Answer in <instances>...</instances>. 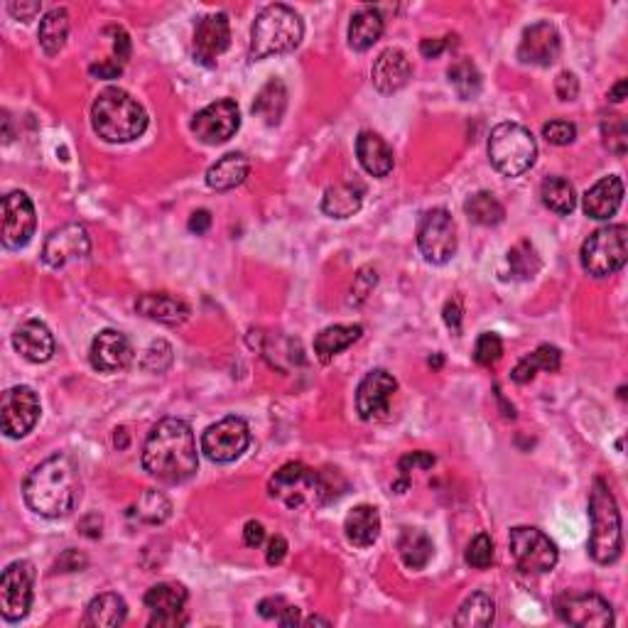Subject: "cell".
Here are the masks:
<instances>
[{
	"mask_svg": "<svg viewBox=\"0 0 628 628\" xmlns=\"http://www.w3.org/2000/svg\"><path fill=\"white\" fill-rule=\"evenodd\" d=\"M143 467L165 484H182L192 479L199 467V454L189 422L180 418L157 422L145 440Z\"/></svg>",
	"mask_w": 628,
	"mask_h": 628,
	"instance_id": "1",
	"label": "cell"
},
{
	"mask_svg": "<svg viewBox=\"0 0 628 628\" xmlns=\"http://www.w3.org/2000/svg\"><path fill=\"white\" fill-rule=\"evenodd\" d=\"M30 511L45 518H64L77 508L81 498V479L77 464L67 454H54L30 471L23 486Z\"/></svg>",
	"mask_w": 628,
	"mask_h": 628,
	"instance_id": "2",
	"label": "cell"
},
{
	"mask_svg": "<svg viewBox=\"0 0 628 628\" xmlns=\"http://www.w3.org/2000/svg\"><path fill=\"white\" fill-rule=\"evenodd\" d=\"M91 126L106 143H131L148 128L145 108L123 89H104L91 106Z\"/></svg>",
	"mask_w": 628,
	"mask_h": 628,
	"instance_id": "3",
	"label": "cell"
},
{
	"mask_svg": "<svg viewBox=\"0 0 628 628\" xmlns=\"http://www.w3.org/2000/svg\"><path fill=\"white\" fill-rule=\"evenodd\" d=\"M305 35L302 18L288 5H268L251 30V59H268L297 50Z\"/></svg>",
	"mask_w": 628,
	"mask_h": 628,
	"instance_id": "4",
	"label": "cell"
},
{
	"mask_svg": "<svg viewBox=\"0 0 628 628\" xmlns=\"http://www.w3.org/2000/svg\"><path fill=\"white\" fill-rule=\"evenodd\" d=\"M589 518H592L589 555L599 565H611L621 557L624 535H621V513L616 498L602 479L594 481L592 494H589Z\"/></svg>",
	"mask_w": 628,
	"mask_h": 628,
	"instance_id": "5",
	"label": "cell"
},
{
	"mask_svg": "<svg viewBox=\"0 0 628 628\" xmlns=\"http://www.w3.org/2000/svg\"><path fill=\"white\" fill-rule=\"evenodd\" d=\"M489 157L501 175L518 177L535 165L538 143L521 123H501L489 135Z\"/></svg>",
	"mask_w": 628,
	"mask_h": 628,
	"instance_id": "6",
	"label": "cell"
},
{
	"mask_svg": "<svg viewBox=\"0 0 628 628\" xmlns=\"http://www.w3.org/2000/svg\"><path fill=\"white\" fill-rule=\"evenodd\" d=\"M270 496L288 508L322 506L329 498V486L317 471L300 462H290L275 471L268 484Z\"/></svg>",
	"mask_w": 628,
	"mask_h": 628,
	"instance_id": "7",
	"label": "cell"
},
{
	"mask_svg": "<svg viewBox=\"0 0 628 628\" xmlns=\"http://www.w3.org/2000/svg\"><path fill=\"white\" fill-rule=\"evenodd\" d=\"M582 268L594 278H609L619 273L628 258V229L626 226H604L597 229L582 246Z\"/></svg>",
	"mask_w": 628,
	"mask_h": 628,
	"instance_id": "8",
	"label": "cell"
},
{
	"mask_svg": "<svg viewBox=\"0 0 628 628\" xmlns=\"http://www.w3.org/2000/svg\"><path fill=\"white\" fill-rule=\"evenodd\" d=\"M508 548H511V557L518 570L528 572V575H545L557 565V557H560L557 545L548 535L538 528H530V525H518L511 530Z\"/></svg>",
	"mask_w": 628,
	"mask_h": 628,
	"instance_id": "9",
	"label": "cell"
},
{
	"mask_svg": "<svg viewBox=\"0 0 628 628\" xmlns=\"http://www.w3.org/2000/svg\"><path fill=\"white\" fill-rule=\"evenodd\" d=\"M418 246L427 263L445 265L457 253V226L447 209H432L420 219Z\"/></svg>",
	"mask_w": 628,
	"mask_h": 628,
	"instance_id": "10",
	"label": "cell"
},
{
	"mask_svg": "<svg viewBox=\"0 0 628 628\" xmlns=\"http://www.w3.org/2000/svg\"><path fill=\"white\" fill-rule=\"evenodd\" d=\"M32 589H35V567L32 562L18 560L8 565L0 577V614L15 624L30 614Z\"/></svg>",
	"mask_w": 628,
	"mask_h": 628,
	"instance_id": "11",
	"label": "cell"
},
{
	"mask_svg": "<svg viewBox=\"0 0 628 628\" xmlns=\"http://www.w3.org/2000/svg\"><path fill=\"white\" fill-rule=\"evenodd\" d=\"M248 445H251V427L241 418L219 420L202 435V452L216 464L236 462Z\"/></svg>",
	"mask_w": 628,
	"mask_h": 628,
	"instance_id": "12",
	"label": "cell"
},
{
	"mask_svg": "<svg viewBox=\"0 0 628 628\" xmlns=\"http://www.w3.org/2000/svg\"><path fill=\"white\" fill-rule=\"evenodd\" d=\"M555 611L565 624L579 628H606L614 624V609L592 592H567L557 597Z\"/></svg>",
	"mask_w": 628,
	"mask_h": 628,
	"instance_id": "13",
	"label": "cell"
},
{
	"mask_svg": "<svg viewBox=\"0 0 628 628\" xmlns=\"http://www.w3.org/2000/svg\"><path fill=\"white\" fill-rule=\"evenodd\" d=\"M40 420V398L32 388L15 386L3 393V403H0V422H3V432L10 440H20Z\"/></svg>",
	"mask_w": 628,
	"mask_h": 628,
	"instance_id": "14",
	"label": "cell"
},
{
	"mask_svg": "<svg viewBox=\"0 0 628 628\" xmlns=\"http://www.w3.org/2000/svg\"><path fill=\"white\" fill-rule=\"evenodd\" d=\"M241 128V113H238L236 101L219 99L214 104L194 116L192 133L202 140L204 145H221L231 140Z\"/></svg>",
	"mask_w": 628,
	"mask_h": 628,
	"instance_id": "15",
	"label": "cell"
},
{
	"mask_svg": "<svg viewBox=\"0 0 628 628\" xmlns=\"http://www.w3.org/2000/svg\"><path fill=\"white\" fill-rule=\"evenodd\" d=\"M37 216L32 199L25 192H10L3 197V246L15 251L35 236Z\"/></svg>",
	"mask_w": 628,
	"mask_h": 628,
	"instance_id": "16",
	"label": "cell"
},
{
	"mask_svg": "<svg viewBox=\"0 0 628 628\" xmlns=\"http://www.w3.org/2000/svg\"><path fill=\"white\" fill-rule=\"evenodd\" d=\"M187 589L182 584L162 582L148 589L145 594V606L153 616H150V626L157 628H177L187 624V614H184V606H187Z\"/></svg>",
	"mask_w": 628,
	"mask_h": 628,
	"instance_id": "17",
	"label": "cell"
},
{
	"mask_svg": "<svg viewBox=\"0 0 628 628\" xmlns=\"http://www.w3.org/2000/svg\"><path fill=\"white\" fill-rule=\"evenodd\" d=\"M91 253L89 231L81 224H64L47 236L42 248V261L50 268H64L67 263L81 261Z\"/></svg>",
	"mask_w": 628,
	"mask_h": 628,
	"instance_id": "18",
	"label": "cell"
},
{
	"mask_svg": "<svg viewBox=\"0 0 628 628\" xmlns=\"http://www.w3.org/2000/svg\"><path fill=\"white\" fill-rule=\"evenodd\" d=\"M231 45V25L229 15L214 13L199 20L194 30V59L204 67H214L216 59L221 57Z\"/></svg>",
	"mask_w": 628,
	"mask_h": 628,
	"instance_id": "19",
	"label": "cell"
},
{
	"mask_svg": "<svg viewBox=\"0 0 628 628\" xmlns=\"http://www.w3.org/2000/svg\"><path fill=\"white\" fill-rule=\"evenodd\" d=\"M398 391V381L383 368L371 371L356 391V413L364 420H376L391 408L393 393Z\"/></svg>",
	"mask_w": 628,
	"mask_h": 628,
	"instance_id": "20",
	"label": "cell"
},
{
	"mask_svg": "<svg viewBox=\"0 0 628 628\" xmlns=\"http://www.w3.org/2000/svg\"><path fill=\"white\" fill-rule=\"evenodd\" d=\"M562 50L560 32L552 23H535L523 32V40L518 45V59L523 64H533V67H550L557 62Z\"/></svg>",
	"mask_w": 628,
	"mask_h": 628,
	"instance_id": "21",
	"label": "cell"
},
{
	"mask_svg": "<svg viewBox=\"0 0 628 628\" xmlns=\"http://www.w3.org/2000/svg\"><path fill=\"white\" fill-rule=\"evenodd\" d=\"M89 356L96 371L116 373L133 361V344L126 334L116 332V329H104L91 341Z\"/></svg>",
	"mask_w": 628,
	"mask_h": 628,
	"instance_id": "22",
	"label": "cell"
},
{
	"mask_svg": "<svg viewBox=\"0 0 628 628\" xmlns=\"http://www.w3.org/2000/svg\"><path fill=\"white\" fill-rule=\"evenodd\" d=\"M410 77H413V64H410L408 54L398 47H388L373 62L371 79L381 94H395L408 84Z\"/></svg>",
	"mask_w": 628,
	"mask_h": 628,
	"instance_id": "23",
	"label": "cell"
},
{
	"mask_svg": "<svg viewBox=\"0 0 628 628\" xmlns=\"http://www.w3.org/2000/svg\"><path fill=\"white\" fill-rule=\"evenodd\" d=\"M13 346L30 364H45L54 356V337L45 322H23L13 334Z\"/></svg>",
	"mask_w": 628,
	"mask_h": 628,
	"instance_id": "24",
	"label": "cell"
},
{
	"mask_svg": "<svg viewBox=\"0 0 628 628\" xmlns=\"http://www.w3.org/2000/svg\"><path fill=\"white\" fill-rule=\"evenodd\" d=\"M621 199H624V182L614 175L604 177V180H599L584 194V214L589 219H609V216H614L619 211Z\"/></svg>",
	"mask_w": 628,
	"mask_h": 628,
	"instance_id": "25",
	"label": "cell"
},
{
	"mask_svg": "<svg viewBox=\"0 0 628 628\" xmlns=\"http://www.w3.org/2000/svg\"><path fill=\"white\" fill-rule=\"evenodd\" d=\"M356 155L361 167L373 177H386L393 170V150L378 133L364 131L356 138Z\"/></svg>",
	"mask_w": 628,
	"mask_h": 628,
	"instance_id": "26",
	"label": "cell"
},
{
	"mask_svg": "<svg viewBox=\"0 0 628 628\" xmlns=\"http://www.w3.org/2000/svg\"><path fill=\"white\" fill-rule=\"evenodd\" d=\"M135 310L143 317L155 319L160 324H172V327L182 324L189 317V307L182 300H177V297L165 295V292H148V295H143L135 302Z\"/></svg>",
	"mask_w": 628,
	"mask_h": 628,
	"instance_id": "27",
	"label": "cell"
},
{
	"mask_svg": "<svg viewBox=\"0 0 628 628\" xmlns=\"http://www.w3.org/2000/svg\"><path fill=\"white\" fill-rule=\"evenodd\" d=\"M344 530L351 545H356V548H371L378 540V535H381V516H378V511L373 506L361 503V506L349 511V516L344 521Z\"/></svg>",
	"mask_w": 628,
	"mask_h": 628,
	"instance_id": "28",
	"label": "cell"
},
{
	"mask_svg": "<svg viewBox=\"0 0 628 628\" xmlns=\"http://www.w3.org/2000/svg\"><path fill=\"white\" fill-rule=\"evenodd\" d=\"M383 15L378 8H371V5H364L361 10H356L354 18H351L349 25V45L351 50L356 52H366L381 40L383 35Z\"/></svg>",
	"mask_w": 628,
	"mask_h": 628,
	"instance_id": "29",
	"label": "cell"
},
{
	"mask_svg": "<svg viewBox=\"0 0 628 628\" xmlns=\"http://www.w3.org/2000/svg\"><path fill=\"white\" fill-rule=\"evenodd\" d=\"M248 172H251L248 157L243 153H229L209 167L207 184L211 189H216V192H229V189L246 182Z\"/></svg>",
	"mask_w": 628,
	"mask_h": 628,
	"instance_id": "30",
	"label": "cell"
},
{
	"mask_svg": "<svg viewBox=\"0 0 628 628\" xmlns=\"http://www.w3.org/2000/svg\"><path fill=\"white\" fill-rule=\"evenodd\" d=\"M361 334H364L361 324H334V327L322 329L317 339H314V354H317L322 364H329L334 356L349 349L354 341H359Z\"/></svg>",
	"mask_w": 628,
	"mask_h": 628,
	"instance_id": "31",
	"label": "cell"
},
{
	"mask_svg": "<svg viewBox=\"0 0 628 628\" xmlns=\"http://www.w3.org/2000/svg\"><path fill=\"white\" fill-rule=\"evenodd\" d=\"M364 204V187L356 182H341L329 187L322 197V211L332 219H349Z\"/></svg>",
	"mask_w": 628,
	"mask_h": 628,
	"instance_id": "32",
	"label": "cell"
},
{
	"mask_svg": "<svg viewBox=\"0 0 628 628\" xmlns=\"http://www.w3.org/2000/svg\"><path fill=\"white\" fill-rule=\"evenodd\" d=\"M126 616H128L126 599L108 592V594H99V597L91 599L89 606H86L84 624L96 626V628H116L126 621Z\"/></svg>",
	"mask_w": 628,
	"mask_h": 628,
	"instance_id": "33",
	"label": "cell"
},
{
	"mask_svg": "<svg viewBox=\"0 0 628 628\" xmlns=\"http://www.w3.org/2000/svg\"><path fill=\"white\" fill-rule=\"evenodd\" d=\"M398 552L405 567L422 570L432 560V555H435V545H432L430 535L422 533V530L405 528L398 538Z\"/></svg>",
	"mask_w": 628,
	"mask_h": 628,
	"instance_id": "34",
	"label": "cell"
},
{
	"mask_svg": "<svg viewBox=\"0 0 628 628\" xmlns=\"http://www.w3.org/2000/svg\"><path fill=\"white\" fill-rule=\"evenodd\" d=\"M285 108H288V89L280 79H270L253 101V113L261 116L268 126H278L283 121Z\"/></svg>",
	"mask_w": 628,
	"mask_h": 628,
	"instance_id": "35",
	"label": "cell"
},
{
	"mask_svg": "<svg viewBox=\"0 0 628 628\" xmlns=\"http://www.w3.org/2000/svg\"><path fill=\"white\" fill-rule=\"evenodd\" d=\"M560 361H562L560 349H557V346L543 344V346H538V349H535L533 354L525 356V359L518 361V366L513 368L511 378L516 383H530L538 371L555 373L557 368H560Z\"/></svg>",
	"mask_w": 628,
	"mask_h": 628,
	"instance_id": "36",
	"label": "cell"
},
{
	"mask_svg": "<svg viewBox=\"0 0 628 628\" xmlns=\"http://www.w3.org/2000/svg\"><path fill=\"white\" fill-rule=\"evenodd\" d=\"M40 45L47 54H57L64 50L69 37V13L64 8H54L50 13H45V18L40 20Z\"/></svg>",
	"mask_w": 628,
	"mask_h": 628,
	"instance_id": "37",
	"label": "cell"
},
{
	"mask_svg": "<svg viewBox=\"0 0 628 628\" xmlns=\"http://www.w3.org/2000/svg\"><path fill=\"white\" fill-rule=\"evenodd\" d=\"M496 619V604L489 594L476 592L459 606L457 616H454V624L457 626H471V628H486L494 624Z\"/></svg>",
	"mask_w": 628,
	"mask_h": 628,
	"instance_id": "38",
	"label": "cell"
},
{
	"mask_svg": "<svg viewBox=\"0 0 628 628\" xmlns=\"http://www.w3.org/2000/svg\"><path fill=\"white\" fill-rule=\"evenodd\" d=\"M540 197H543L545 207L555 211V214H572L577 207V192L565 177H548L540 187Z\"/></svg>",
	"mask_w": 628,
	"mask_h": 628,
	"instance_id": "39",
	"label": "cell"
},
{
	"mask_svg": "<svg viewBox=\"0 0 628 628\" xmlns=\"http://www.w3.org/2000/svg\"><path fill=\"white\" fill-rule=\"evenodd\" d=\"M464 211H467L469 219L479 226H496L501 224L503 216H506L503 204L498 202L491 192H476L474 197L467 199Z\"/></svg>",
	"mask_w": 628,
	"mask_h": 628,
	"instance_id": "40",
	"label": "cell"
},
{
	"mask_svg": "<svg viewBox=\"0 0 628 628\" xmlns=\"http://www.w3.org/2000/svg\"><path fill=\"white\" fill-rule=\"evenodd\" d=\"M447 77H449V84L454 86V91H457L462 101L476 99V96H479L481 74L471 59H459V62H454L452 67H449Z\"/></svg>",
	"mask_w": 628,
	"mask_h": 628,
	"instance_id": "41",
	"label": "cell"
},
{
	"mask_svg": "<svg viewBox=\"0 0 628 628\" xmlns=\"http://www.w3.org/2000/svg\"><path fill=\"white\" fill-rule=\"evenodd\" d=\"M133 513H135V518H138V521L150 523V525H160V523H165L167 518H170L172 503L165 494L150 489L138 498Z\"/></svg>",
	"mask_w": 628,
	"mask_h": 628,
	"instance_id": "42",
	"label": "cell"
},
{
	"mask_svg": "<svg viewBox=\"0 0 628 628\" xmlns=\"http://www.w3.org/2000/svg\"><path fill=\"white\" fill-rule=\"evenodd\" d=\"M508 265H511L513 278L528 280L540 270V258L528 241H521L508 251Z\"/></svg>",
	"mask_w": 628,
	"mask_h": 628,
	"instance_id": "43",
	"label": "cell"
},
{
	"mask_svg": "<svg viewBox=\"0 0 628 628\" xmlns=\"http://www.w3.org/2000/svg\"><path fill=\"white\" fill-rule=\"evenodd\" d=\"M258 611H261L263 619L275 621L280 626H295L300 624V609L292 606L290 602H285L283 597H268L258 604Z\"/></svg>",
	"mask_w": 628,
	"mask_h": 628,
	"instance_id": "44",
	"label": "cell"
},
{
	"mask_svg": "<svg viewBox=\"0 0 628 628\" xmlns=\"http://www.w3.org/2000/svg\"><path fill=\"white\" fill-rule=\"evenodd\" d=\"M503 356V341L494 332H484L476 339L474 346V359L479 366H494Z\"/></svg>",
	"mask_w": 628,
	"mask_h": 628,
	"instance_id": "45",
	"label": "cell"
},
{
	"mask_svg": "<svg viewBox=\"0 0 628 628\" xmlns=\"http://www.w3.org/2000/svg\"><path fill=\"white\" fill-rule=\"evenodd\" d=\"M467 562L474 570H486L494 562V540L486 533H479L467 548Z\"/></svg>",
	"mask_w": 628,
	"mask_h": 628,
	"instance_id": "46",
	"label": "cell"
},
{
	"mask_svg": "<svg viewBox=\"0 0 628 628\" xmlns=\"http://www.w3.org/2000/svg\"><path fill=\"white\" fill-rule=\"evenodd\" d=\"M170 364H172V346L167 344V341H155V344L145 351V359H143L145 371L162 373L170 368Z\"/></svg>",
	"mask_w": 628,
	"mask_h": 628,
	"instance_id": "47",
	"label": "cell"
},
{
	"mask_svg": "<svg viewBox=\"0 0 628 628\" xmlns=\"http://www.w3.org/2000/svg\"><path fill=\"white\" fill-rule=\"evenodd\" d=\"M543 138L548 140L550 145H570L575 143L577 128L575 123L570 121H550L543 126Z\"/></svg>",
	"mask_w": 628,
	"mask_h": 628,
	"instance_id": "48",
	"label": "cell"
},
{
	"mask_svg": "<svg viewBox=\"0 0 628 628\" xmlns=\"http://www.w3.org/2000/svg\"><path fill=\"white\" fill-rule=\"evenodd\" d=\"M378 283V275L376 270L371 268H364L359 275H356L354 280V288H351V305H359V302H364L368 295H371V290L376 288Z\"/></svg>",
	"mask_w": 628,
	"mask_h": 628,
	"instance_id": "49",
	"label": "cell"
},
{
	"mask_svg": "<svg viewBox=\"0 0 628 628\" xmlns=\"http://www.w3.org/2000/svg\"><path fill=\"white\" fill-rule=\"evenodd\" d=\"M555 91L562 101H575L579 94V81L572 72H562L555 81Z\"/></svg>",
	"mask_w": 628,
	"mask_h": 628,
	"instance_id": "50",
	"label": "cell"
},
{
	"mask_svg": "<svg viewBox=\"0 0 628 628\" xmlns=\"http://www.w3.org/2000/svg\"><path fill=\"white\" fill-rule=\"evenodd\" d=\"M432 464H435V457L427 452H413V454H405L403 459H400L398 469L403 471V474H408V471L413 469H430Z\"/></svg>",
	"mask_w": 628,
	"mask_h": 628,
	"instance_id": "51",
	"label": "cell"
},
{
	"mask_svg": "<svg viewBox=\"0 0 628 628\" xmlns=\"http://www.w3.org/2000/svg\"><path fill=\"white\" fill-rule=\"evenodd\" d=\"M285 555H288V540L283 538V535H275V538L268 540V552H265V560H268V565H280V562L285 560Z\"/></svg>",
	"mask_w": 628,
	"mask_h": 628,
	"instance_id": "52",
	"label": "cell"
},
{
	"mask_svg": "<svg viewBox=\"0 0 628 628\" xmlns=\"http://www.w3.org/2000/svg\"><path fill=\"white\" fill-rule=\"evenodd\" d=\"M84 567H86V557L79 555L77 550H67L57 560L54 570L57 572H77V570H84Z\"/></svg>",
	"mask_w": 628,
	"mask_h": 628,
	"instance_id": "53",
	"label": "cell"
},
{
	"mask_svg": "<svg viewBox=\"0 0 628 628\" xmlns=\"http://www.w3.org/2000/svg\"><path fill=\"white\" fill-rule=\"evenodd\" d=\"M243 543H246L248 548H261V545L265 543L263 523L248 521L246 528H243Z\"/></svg>",
	"mask_w": 628,
	"mask_h": 628,
	"instance_id": "54",
	"label": "cell"
},
{
	"mask_svg": "<svg viewBox=\"0 0 628 628\" xmlns=\"http://www.w3.org/2000/svg\"><path fill=\"white\" fill-rule=\"evenodd\" d=\"M445 324L454 334L462 332V302L449 300L445 305Z\"/></svg>",
	"mask_w": 628,
	"mask_h": 628,
	"instance_id": "55",
	"label": "cell"
},
{
	"mask_svg": "<svg viewBox=\"0 0 628 628\" xmlns=\"http://www.w3.org/2000/svg\"><path fill=\"white\" fill-rule=\"evenodd\" d=\"M40 10H42L40 3H10L8 5V13L13 15V18L23 20V23H27V20L35 18V15L40 13Z\"/></svg>",
	"mask_w": 628,
	"mask_h": 628,
	"instance_id": "56",
	"label": "cell"
},
{
	"mask_svg": "<svg viewBox=\"0 0 628 628\" xmlns=\"http://www.w3.org/2000/svg\"><path fill=\"white\" fill-rule=\"evenodd\" d=\"M209 226H211V214L207 209H199L189 216V231H192V234H197V236L207 234Z\"/></svg>",
	"mask_w": 628,
	"mask_h": 628,
	"instance_id": "57",
	"label": "cell"
},
{
	"mask_svg": "<svg viewBox=\"0 0 628 628\" xmlns=\"http://www.w3.org/2000/svg\"><path fill=\"white\" fill-rule=\"evenodd\" d=\"M447 40H449V37H445V40H440V37H435V40H422L420 42V52L425 54L427 59L440 57V54L447 50V45H449Z\"/></svg>",
	"mask_w": 628,
	"mask_h": 628,
	"instance_id": "58",
	"label": "cell"
},
{
	"mask_svg": "<svg viewBox=\"0 0 628 628\" xmlns=\"http://www.w3.org/2000/svg\"><path fill=\"white\" fill-rule=\"evenodd\" d=\"M626 91H628V81L621 79L619 84H616L614 89L609 91V101H614V104H621V101L626 99Z\"/></svg>",
	"mask_w": 628,
	"mask_h": 628,
	"instance_id": "59",
	"label": "cell"
},
{
	"mask_svg": "<svg viewBox=\"0 0 628 628\" xmlns=\"http://www.w3.org/2000/svg\"><path fill=\"white\" fill-rule=\"evenodd\" d=\"M307 626H314V624H322V626H329V621L327 619H317V616H312V619H307L305 621Z\"/></svg>",
	"mask_w": 628,
	"mask_h": 628,
	"instance_id": "60",
	"label": "cell"
}]
</instances>
